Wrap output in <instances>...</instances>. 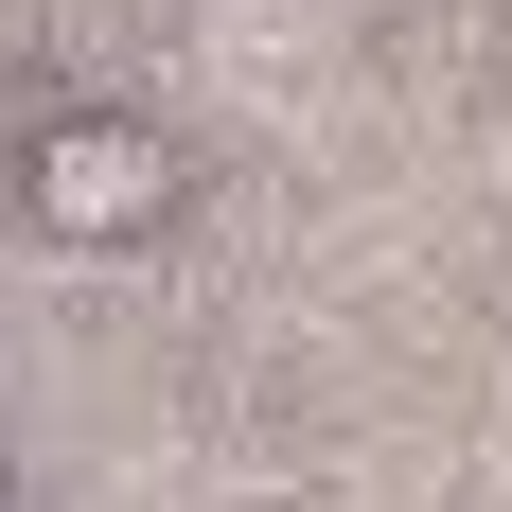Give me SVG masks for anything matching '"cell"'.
I'll return each mask as SVG.
<instances>
[{"label":"cell","instance_id":"6da1fadb","mask_svg":"<svg viewBox=\"0 0 512 512\" xmlns=\"http://www.w3.org/2000/svg\"><path fill=\"white\" fill-rule=\"evenodd\" d=\"M0 177H18V230H53V248H159L195 195L177 124H142V106H36Z\"/></svg>","mask_w":512,"mask_h":512}]
</instances>
